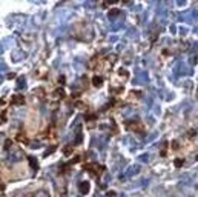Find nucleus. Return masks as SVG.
<instances>
[{
	"mask_svg": "<svg viewBox=\"0 0 198 197\" xmlns=\"http://www.w3.org/2000/svg\"><path fill=\"white\" fill-rule=\"evenodd\" d=\"M72 151H74V148H72V146L69 145V146H66V148L63 149V154H64V156H71V154H72Z\"/></svg>",
	"mask_w": 198,
	"mask_h": 197,
	"instance_id": "nucleus-10",
	"label": "nucleus"
},
{
	"mask_svg": "<svg viewBox=\"0 0 198 197\" xmlns=\"http://www.w3.org/2000/svg\"><path fill=\"white\" fill-rule=\"evenodd\" d=\"M54 97L60 100V98H64V97H66V93H64L63 88H57V89L54 91Z\"/></svg>",
	"mask_w": 198,
	"mask_h": 197,
	"instance_id": "nucleus-4",
	"label": "nucleus"
},
{
	"mask_svg": "<svg viewBox=\"0 0 198 197\" xmlns=\"http://www.w3.org/2000/svg\"><path fill=\"white\" fill-rule=\"evenodd\" d=\"M98 60H100V57H98V56H95V57L91 59L89 65H87V66H89V69H95V65H97V63H100Z\"/></svg>",
	"mask_w": 198,
	"mask_h": 197,
	"instance_id": "nucleus-7",
	"label": "nucleus"
},
{
	"mask_svg": "<svg viewBox=\"0 0 198 197\" xmlns=\"http://www.w3.org/2000/svg\"><path fill=\"white\" fill-rule=\"evenodd\" d=\"M75 106H77L78 109H83V111H87V106L83 102H75Z\"/></svg>",
	"mask_w": 198,
	"mask_h": 197,
	"instance_id": "nucleus-11",
	"label": "nucleus"
},
{
	"mask_svg": "<svg viewBox=\"0 0 198 197\" xmlns=\"http://www.w3.org/2000/svg\"><path fill=\"white\" fill-rule=\"evenodd\" d=\"M181 165H183V159H175V166H177V168H180Z\"/></svg>",
	"mask_w": 198,
	"mask_h": 197,
	"instance_id": "nucleus-13",
	"label": "nucleus"
},
{
	"mask_svg": "<svg viewBox=\"0 0 198 197\" xmlns=\"http://www.w3.org/2000/svg\"><path fill=\"white\" fill-rule=\"evenodd\" d=\"M89 182H82V183H80V186H78V189H80V192H82V194H87V192H89Z\"/></svg>",
	"mask_w": 198,
	"mask_h": 197,
	"instance_id": "nucleus-3",
	"label": "nucleus"
},
{
	"mask_svg": "<svg viewBox=\"0 0 198 197\" xmlns=\"http://www.w3.org/2000/svg\"><path fill=\"white\" fill-rule=\"evenodd\" d=\"M59 82L60 83H64V77H63V75H60V77H59Z\"/></svg>",
	"mask_w": 198,
	"mask_h": 197,
	"instance_id": "nucleus-19",
	"label": "nucleus"
},
{
	"mask_svg": "<svg viewBox=\"0 0 198 197\" xmlns=\"http://www.w3.org/2000/svg\"><path fill=\"white\" fill-rule=\"evenodd\" d=\"M128 128H129V130H132V131H135V132L138 131V132H141V134L144 132V126L140 122H129L128 123Z\"/></svg>",
	"mask_w": 198,
	"mask_h": 197,
	"instance_id": "nucleus-2",
	"label": "nucleus"
},
{
	"mask_svg": "<svg viewBox=\"0 0 198 197\" xmlns=\"http://www.w3.org/2000/svg\"><path fill=\"white\" fill-rule=\"evenodd\" d=\"M118 13H120L118 9H111V11H109V17H115Z\"/></svg>",
	"mask_w": 198,
	"mask_h": 197,
	"instance_id": "nucleus-12",
	"label": "nucleus"
},
{
	"mask_svg": "<svg viewBox=\"0 0 198 197\" xmlns=\"http://www.w3.org/2000/svg\"><path fill=\"white\" fill-rule=\"evenodd\" d=\"M25 102H26V100H25V97H23V96H20V94H17V96H14V97H12V103H14V105H23Z\"/></svg>",
	"mask_w": 198,
	"mask_h": 197,
	"instance_id": "nucleus-5",
	"label": "nucleus"
},
{
	"mask_svg": "<svg viewBox=\"0 0 198 197\" xmlns=\"http://www.w3.org/2000/svg\"><path fill=\"white\" fill-rule=\"evenodd\" d=\"M118 77H121V79H124V80H126V79L129 77V73L124 69V68H121V69H118Z\"/></svg>",
	"mask_w": 198,
	"mask_h": 197,
	"instance_id": "nucleus-9",
	"label": "nucleus"
},
{
	"mask_svg": "<svg viewBox=\"0 0 198 197\" xmlns=\"http://www.w3.org/2000/svg\"><path fill=\"white\" fill-rule=\"evenodd\" d=\"M28 160H29V165H31V168L34 169V171H36V169H39V163H37L36 159H34V157H29Z\"/></svg>",
	"mask_w": 198,
	"mask_h": 197,
	"instance_id": "nucleus-8",
	"label": "nucleus"
},
{
	"mask_svg": "<svg viewBox=\"0 0 198 197\" xmlns=\"http://www.w3.org/2000/svg\"><path fill=\"white\" fill-rule=\"evenodd\" d=\"M195 134H197V131H195V130H190V131H189V137H190V139L195 137Z\"/></svg>",
	"mask_w": 198,
	"mask_h": 197,
	"instance_id": "nucleus-16",
	"label": "nucleus"
},
{
	"mask_svg": "<svg viewBox=\"0 0 198 197\" xmlns=\"http://www.w3.org/2000/svg\"><path fill=\"white\" fill-rule=\"evenodd\" d=\"M85 169H86V171H91L95 177H100L101 174H103V169L105 168L101 165H98V163H86L85 165Z\"/></svg>",
	"mask_w": 198,
	"mask_h": 197,
	"instance_id": "nucleus-1",
	"label": "nucleus"
},
{
	"mask_svg": "<svg viewBox=\"0 0 198 197\" xmlns=\"http://www.w3.org/2000/svg\"><path fill=\"white\" fill-rule=\"evenodd\" d=\"M54 151H55V146H51V148H49V149L46 151V153H45V156H49V154H52Z\"/></svg>",
	"mask_w": 198,
	"mask_h": 197,
	"instance_id": "nucleus-14",
	"label": "nucleus"
},
{
	"mask_svg": "<svg viewBox=\"0 0 198 197\" xmlns=\"http://www.w3.org/2000/svg\"><path fill=\"white\" fill-rule=\"evenodd\" d=\"M11 145H12V140H6L5 142V149H9Z\"/></svg>",
	"mask_w": 198,
	"mask_h": 197,
	"instance_id": "nucleus-15",
	"label": "nucleus"
},
{
	"mask_svg": "<svg viewBox=\"0 0 198 197\" xmlns=\"http://www.w3.org/2000/svg\"><path fill=\"white\" fill-rule=\"evenodd\" d=\"M172 148L174 149H178V142H172Z\"/></svg>",
	"mask_w": 198,
	"mask_h": 197,
	"instance_id": "nucleus-18",
	"label": "nucleus"
},
{
	"mask_svg": "<svg viewBox=\"0 0 198 197\" xmlns=\"http://www.w3.org/2000/svg\"><path fill=\"white\" fill-rule=\"evenodd\" d=\"M106 197H115V192H114V191H109L108 194H106Z\"/></svg>",
	"mask_w": 198,
	"mask_h": 197,
	"instance_id": "nucleus-17",
	"label": "nucleus"
},
{
	"mask_svg": "<svg viewBox=\"0 0 198 197\" xmlns=\"http://www.w3.org/2000/svg\"><path fill=\"white\" fill-rule=\"evenodd\" d=\"M197 97H198V89H197Z\"/></svg>",
	"mask_w": 198,
	"mask_h": 197,
	"instance_id": "nucleus-20",
	"label": "nucleus"
},
{
	"mask_svg": "<svg viewBox=\"0 0 198 197\" xmlns=\"http://www.w3.org/2000/svg\"><path fill=\"white\" fill-rule=\"evenodd\" d=\"M92 85L97 86V88H100V86L103 85V77H100V75H94L92 77Z\"/></svg>",
	"mask_w": 198,
	"mask_h": 197,
	"instance_id": "nucleus-6",
	"label": "nucleus"
}]
</instances>
